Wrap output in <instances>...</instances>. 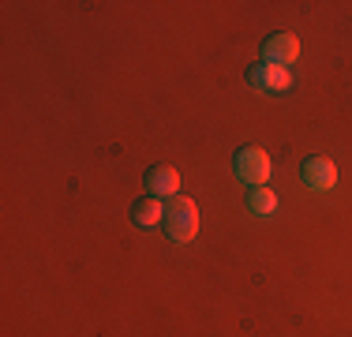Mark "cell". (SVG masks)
<instances>
[{
    "label": "cell",
    "mask_w": 352,
    "mask_h": 337,
    "mask_svg": "<svg viewBox=\"0 0 352 337\" xmlns=\"http://www.w3.org/2000/svg\"><path fill=\"white\" fill-rule=\"evenodd\" d=\"M165 232H169V240L176 243H188V240H195V232H199V206L191 199H184V195H176L169 199V206H165Z\"/></svg>",
    "instance_id": "6da1fadb"
},
{
    "label": "cell",
    "mask_w": 352,
    "mask_h": 337,
    "mask_svg": "<svg viewBox=\"0 0 352 337\" xmlns=\"http://www.w3.org/2000/svg\"><path fill=\"white\" fill-rule=\"evenodd\" d=\"M232 168H236V176L251 188H266V180H270L274 165H270V154L258 146H244L236 150V157H232Z\"/></svg>",
    "instance_id": "7a4b0ae2"
},
{
    "label": "cell",
    "mask_w": 352,
    "mask_h": 337,
    "mask_svg": "<svg viewBox=\"0 0 352 337\" xmlns=\"http://www.w3.org/2000/svg\"><path fill=\"white\" fill-rule=\"evenodd\" d=\"M296 56H300V38L296 34H270V38L263 41V61L266 64H278V67H289V64H296Z\"/></svg>",
    "instance_id": "3957f363"
},
{
    "label": "cell",
    "mask_w": 352,
    "mask_h": 337,
    "mask_svg": "<svg viewBox=\"0 0 352 337\" xmlns=\"http://www.w3.org/2000/svg\"><path fill=\"white\" fill-rule=\"evenodd\" d=\"M248 83L255 90H274V94H281V90H289V67L258 61V64L248 67Z\"/></svg>",
    "instance_id": "277c9868"
},
{
    "label": "cell",
    "mask_w": 352,
    "mask_h": 337,
    "mask_svg": "<svg viewBox=\"0 0 352 337\" xmlns=\"http://www.w3.org/2000/svg\"><path fill=\"white\" fill-rule=\"evenodd\" d=\"M300 176H304V184L311 191H330L333 184H338V165L330 162V157H307L304 168H300Z\"/></svg>",
    "instance_id": "5b68a950"
},
{
    "label": "cell",
    "mask_w": 352,
    "mask_h": 337,
    "mask_svg": "<svg viewBox=\"0 0 352 337\" xmlns=\"http://www.w3.org/2000/svg\"><path fill=\"white\" fill-rule=\"evenodd\" d=\"M146 191L154 199H176V191H180V173L169 165H154V168H146Z\"/></svg>",
    "instance_id": "8992f818"
},
{
    "label": "cell",
    "mask_w": 352,
    "mask_h": 337,
    "mask_svg": "<svg viewBox=\"0 0 352 337\" xmlns=\"http://www.w3.org/2000/svg\"><path fill=\"white\" fill-rule=\"evenodd\" d=\"M131 221H135L139 229H154V225H162V221H165V206H162V199H154V195L139 199L135 206H131Z\"/></svg>",
    "instance_id": "52a82bcc"
},
{
    "label": "cell",
    "mask_w": 352,
    "mask_h": 337,
    "mask_svg": "<svg viewBox=\"0 0 352 337\" xmlns=\"http://www.w3.org/2000/svg\"><path fill=\"white\" fill-rule=\"evenodd\" d=\"M248 206L255 210L258 217H270V214H278V195H274L270 188H251L248 191Z\"/></svg>",
    "instance_id": "ba28073f"
}]
</instances>
